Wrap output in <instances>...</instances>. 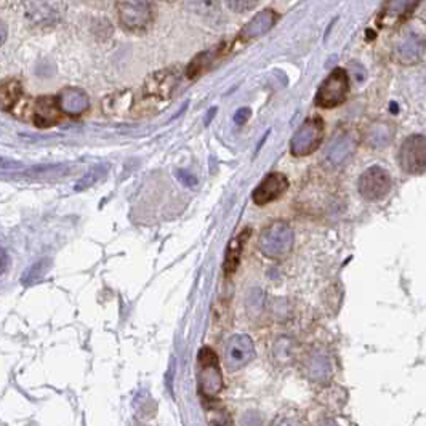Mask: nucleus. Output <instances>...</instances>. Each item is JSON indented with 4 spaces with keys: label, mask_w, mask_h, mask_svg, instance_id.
Wrapping results in <instances>:
<instances>
[{
    "label": "nucleus",
    "mask_w": 426,
    "mask_h": 426,
    "mask_svg": "<svg viewBox=\"0 0 426 426\" xmlns=\"http://www.w3.org/2000/svg\"><path fill=\"white\" fill-rule=\"evenodd\" d=\"M61 112L68 116H80L88 109V95L82 88H64L56 98Z\"/></svg>",
    "instance_id": "obj_10"
},
{
    "label": "nucleus",
    "mask_w": 426,
    "mask_h": 426,
    "mask_svg": "<svg viewBox=\"0 0 426 426\" xmlns=\"http://www.w3.org/2000/svg\"><path fill=\"white\" fill-rule=\"evenodd\" d=\"M398 164L409 175H422L426 171V137L410 135L399 147Z\"/></svg>",
    "instance_id": "obj_3"
},
{
    "label": "nucleus",
    "mask_w": 426,
    "mask_h": 426,
    "mask_svg": "<svg viewBox=\"0 0 426 426\" xmlns=\"http://www.w3.org/2000/svg\"><path fill=\"white\" fill-rule=\"evenodd\" d=\"M277 18L279 16H277L274 10H269V8L262 10L258 15L253 16L252 20L247 23L244 29H242L241 37L248 40V39H257L260 35H264L274 28Z\"/></svg>",
    "instance_id": "obj_11"
},
{
    "label": "nucleus",
    "mask_w": 426,
    "mask_h": 426,
    "mask_svg": "<svg viewBox=\"0 0 426 426\" xmlns=\"http://www.w3.org/2000/svg\"><path fill=\"white\" fill-rule=\"evenodd\" d=\"M425 47H426V42L422 37H420V35H415V34L409 35V37H407L404 42L399 45V49H398L399 60L404 64L417 63L420 58L423 56Z\"/></svg>",
    "instance_id": "obj_15"
},
{
    "label": "nucleus",
    "mask_w": 426,
    "mask_h": 426,
    "mask_svg": "<svg viewBox=\"0 0 426 426\" xmlns=\"http://www.w3.org/2000/svg\"><path fill=\"white\" fill-rule=\"evenodd\" d=\"M391 138H393L391 127L387 126V123H382V126H375L372 128L369 141L372 146L382 147V146H387L389 141H391Z\"/></svg>",
    "instance_id": "obj_22"
},
{
    "label": "nucleus",
    "mask_w": 426,
    "mask_h": 426,
    "mask_svg": "<svg viewBox=\"0 0 426 426\" xmlns=\"http://www.w3.org/2000/svg\"><path fill=\"white\" fill-rule=\"evenodd\" d=\"M176 85V74L171 71H161V73L152 74L146 82V93L154 95V97L167 98L174 92Z\"/></svg>",
    "instance_id": "obj_14"
},
{
    "label": "nucleus",
    "mask_w": 426,
    "mask_h": 426,
    "mask_svg": "<svg viewBox=\"0 0 426 426\" xmlns=\"http://www.w3.org/2000/svg\"><path fill=\"white\" fill-rule=\"evenodd\" d=\"M176 176H178V180L183 183V185L188 186V188L197 185V180L194 178V175L188 174V171H185V170H178V171H176Z\"/></svg>",
    "instance_id": "obj_28"
},
{
    "label": "nucleus",
    "mask_w": 426,
    "mask_h": 426,
    "mask_svg": "<svg viewBox=\"0 0 426 426\" xmlns=\"http://www.w3.org/2000/svg\"><path fill=\"white\" fill-rule=\"evenodd\" d=\"M106 174H108V165H106V164L95 165L93 169L88 170L87 174L82 176L79 181H77V185H75L74 189H75V191H84V189L92 188L95 183H98L99 180H102Z\"/></svg>",
    "instance_id": "obj_21"
},
{
    "label": "nucleus",
    "mask_w": 426,
    "mask_h": 426,
    "mask_svg": "<svg viewBox=\"0 0 426 426\" xmlns=\"http://www.w3.org/2000/svg\"><path fill=\"white\" fill-rule=\"evenodd\" d=\"M358 189L365 200L377 202L387 196L391 189V175L380 165H372L359 176Z\"/></svg>",
    "instance_id": "obj_5"
},
{
    "label": "nucleus",
    "mask_w": 426,
    "mask_h": 426,
    "mask_svg": "<svg viewBox=\"0 0 426 426\" xmlns=\"http://www.w3.org/2000/svg\"><path fill=\"white\" fill-rule=\"evenodd\" d=\"M191 4L194 11L202 16L218 13V0H191Z\"/></svg>",
    "instance_id": "obj_26"
},
{
    "label": "nucleus",
    "mask_w": 426,
    "mask_h": 426,
    "mask_svg": "<svg viewBox=\"0 0 426 426\" xmlns=\"http://www.w3.org/2000/svg\"><path fill=\"white\" fill-rule=\"evenodd\" d=\"M248 236H250V229H245L244 233H241L238 238L233 239V242L229 244L226 252V260H224V271H226V274H233L236 268H238L242 248H244Z\"/></svg>",
    "instance_id": "obj_17"
},
{
    "label": "nucleus",
    "mask_w": 426,
    "mask_h": 426,
    "mask_svg": "<svg viewBox=\"0 0 426 426\" xmlns=\"http://www.w3.org/2000/svg\"><path fill=\"white\" fill-rule=\"evenodd\" d=\"M324 138V122L321 117H311L305 121L301 127L295 132L290 141V151L293 156H308L315 152L322 143Z\"/></svg>",
    "instance_id": "obj_4"
},
{
    "label": "nucleus",
    "mask_w": 426,
    "mask_h": 426,
    "mask_svg": "<svg viewBox=\"0 0 426 426\" xmlns=\"http://www.w3.org/2000/svg\"><path fill=\"white\" fill-rule=\"evenodd\" d=\"M60 106L55 98H39L34 106V122L40 128H49L60 121Z\"/></svg>",
    "instance_id": "obj_12"
},
{
    "label": "nucleus",
    "mask_w": 426,
    "mask_h": 426,
    "mask_svg": "<svg viewBox=\"0 0 426 426\" xmlns=\"http://www.w3.org/2000/svg\"><path fill=\"white\" fill-rule=\"evenodd\" d=\"M250 109L248 108H242L234 114V122L238 123V126H242V123H245L248 121V117H250Z\"/></svg>",
    "instance_id": "obj_30"
},
{
    "label": "nucleus",
    "mask_w": 426,
    "mask_h": 426,
    "mask_svg": "<svg viewBox=\"0 0 426 426\" xmlns=\"http://www.w3.org/2000/svg\"><path fill=\"white\" fill-rule=\"evenodd\" d=\"M49 266H50V263L47 262V260H42V262L35 263L32 268H29L26 271V274L23 276V284H25V286H31V284H35L37 281L42 279L47 273V269H49Z\"/></svg>",
    "instance_id": "obj_24"
},
{
    "label": "nucleus",
    "mask_w": 426,
    "mask_h": 426,
    "mask_svg": "<svg viewBox=\"0 0 426 426\" xmlns=\"http://www.w3.org/2000/svg\"><path fill=\"white\" fill-rule=\"evenodd\" d=\"M321 426H339V425H336L335 422H325V423H322Z\"/></svg>",
    "instance_id": "obj_34"
},
{
    "label": "nucleus",
    "mask_w": 426,
    "mask_h": 426,
    "mask_svg": "<svg viewBox=\"0 0 426 426\" xmlns=\"http://www.w3.org/2000/svg\"><path fill=\"white\" fill-rule=\"evenodd\" d=\"M226 4L231 10L242 13V11H248L255 7L258 0H226Z\"/></svg>",
    "instance_id": "obj_27"
},
{
    "label": "nucleus",
    "mask_w": 426,
    "mask_h": 426,
    "mask_svg": "<svg viewBox=\"0 0 426 426\" xmlns=\"http://www.w3.org/2000/svg\"><path fill=\"white\" fill-rule=\"evenodd\" d=\"M21 98V84L18 80L8 79L2 84L0 88V104H2L4 111H11L18 103V99Z\"/></svg>",
    "instance_id": "obj_19"
},
{
    "label": "nucleus",
    "mask_w": 426,
    "mask_h": 426,
    "mask_svg": "<svg viewBox=\"0 0 426 426\" xmlns=\"http://www.w3.org/2000/svg\"><path fill=\"white\" fill-rule=\"evenodd\" d=\"M253 358H255V345L248 335H234L228 341L226 351H224L228 370H239L250 363Z\"/></svg>",
    "instance_id": "obj_8"
},
{
    "label": "nucleus",
    "mask_w": 426,
    "mask_h": 426,
    "mask_svg": "<svg viewBox=\"0 0 426 426\" xmlns=\"http://www.w3.org/2000/svg\"><path fill=\"white\" fill-rule=\"evenodd\" d=\"M71 167L66 164H51V165H37L26 171V176L35 180H51V178H60L69 174Z\"/></svg>",
    "instance_id": "obj_18"
},
{
    "label": "nucleus",
    "mask_w": 426,
    "mask_h": 426,
    "mask_svg": "<svg viewBox=\"0 0 426 426\" xmlns=\"http://www.w3.org/2000/svg\"><path fill=\"white\" fill-rule=\"evenodd\" d=\"M288 188V181L286 178V175L282 174H269L266 175L263 181L255 188V191L252 194L253 202L257 205H266L273 200L279 199L284 193L287 191Z\"/></svg>",
    "instance_id": "obj_9"
},
{
    "label": "nucleus",
    "mask_w": 426,
    "mask_h": 426,
    "mask_svg": "<svg viewBox=\"0 0 426 426\" xmlns=\"http://www.w3.org/2000/svg\"><path fill=\"white\" fill-rule=\"evenodd\" d=\"M217 112V108H212L209 112H207V119H205V126H209L210 123V121H212V117H213V114H215Z\"/></svg>",
    "instance_id": "obj_32"
},
{
    "label": "nucleus",
    "mask_w": 426,
    "mask_h": 426,
    "mask_svg": "<svg viewBox=\"0 0 426 426\" xmlns=\"http://www.w3.org/2000/svg\"><path fill=\"white\" fill-rule=\"evenodd\" d=\"M273 426H300V423L297 422V418L290 417V415H284L276 420V423Z\"/></svg>",
    "instance_id": "obj_31"
},
{
    "label": "nucleus",
    "mask_w": 426,
    "mask_h": 426,
    "mask_svg": "<svg viewBox=\"0 0 426 426\" xmlns=\"http://www.w3.org/2000/svg\"><path fill=\"white\" fill-rule=\"evenodd\" d=\"M334 367H332V359L329 358L327 353L324 351H315L310 354L306 363V374L311 380L324 383L329 382L332 377Z\"/></svg>",
    "instance_id": "obj_13"
},
{
    "label": "nucleus",
    "mask_w": 426,
    "mask_h": 426,
    "mask_svg": "<svg viewBox=\"0 0 426 426\" xmlns=\"http://www.w3.org/2000/svg\"><path fill=\"white\" fill-rule=\"evenodd\" d=\"M135 426H146V425H141V423H138V425H135Z\"/></svg>",
    "instance_id": "obj_36"
},
{
    "label": "nucleus",
    "mask_w": 426,
    "mask_h": 426,
    "mask_svg": "<svg viewBox=\"0 0 426 426\" xmlns=\"http://www.w3.org/2000/svg\"><path fill=\"white\" fill-rule=\"evenodd\" d=\"M121 23L130 31H143L151 25L152 8L150 0H117Z\"/></svg>",
    "instance_id": "obj_7"
},
{
    "label": "nucleus",
    "mask_w": 426,
    "mask_h": 426,
    "mask_svg": "<svg viewBox=\"0 0 426 426\" xmlns=\"http://www.w3.org/2000/svg\"><path fill=\"white\" fill-rule=\"evenodd\" d=\"M199 360V384L207 398L215 396L223 388V378L218 365V356L210 348H202L197 354Z\"/></svg>",
    "instance_id": "obj_6"
},
{
    "label": "nucleus",
    "mask_w": 426,
    "mask_h": 426,
    "mask_svg": "<svg viewBox=\"0 0 426 426\" xmlns=\"http://www.w3.org/2000/svg\"><path fill=\"white\" fill-rule=\"evenodd\" d=\"M350 93V77L341 68L334 69L327 75L316 93V104L319 108L332 109L345 102Z\"/></svg>",
    "instance_id": "obj_2"
},
{
    "label": "nucleus",
    "mask_w": 426,
    "mask_h": 426,
    "mask_svg": "<svg viewBox=\"0 0 426 426\" xmlns=\"http://www.w3.org/2000/svg\"><path fill=\"white\" fill-rule=\"evenodd\" d=\"M215 55H217L215 49L199 53V55L194 58L191 63H189V66L186 69V75L189 77V79H196V77L202 74L204 71L213 63V60H215Z\"/></svg>",
    "instance_id": "obj_20"
},
{
    "label": "nucleus",
    "mask_w": 426,
    "mask_h": 426,
    "mask_svg": "<svg viewBox=\"0 0 426 426\" xmlns=\"http://www.w3.org/2000/svg\"><path fill=\"white\" fill-rule=\"evenodd\" d=\"M5 40V26H2V42Z\"/></svg>",
    "instance_id": "obj_35"
},
{
    "label": "nucleus",
    "mask_w": 426,
    "mask_h": 426,
    "mask_svg": "<svg viewBox=\"0 0 426 426\" xmlns=\"http://www.w3.org/2000/svg\"><path fill=\"white\" fill-rule=\"evenodd\" d=\"M420 0H387V11L394 16H404L415 10Z\"/></svg>",
    "instance_id": "obj_23"
},
{
    "label": "nucleus",
    "mask_w": 426,
    "mask_h": 426,
    "mask_svg": "<svg viewBox=\"0 0 426 426\" xmlns=\"http://www.w3.org/2000/svg\"><path fill=\"white\" fill-rule=\"evenodd\" d=\"M354 150H356V141L351 137L336 138L327 150V157L334 165H340L351 156Z\"/></svg>",
    "instance_id": "obj_16"
},
{
    "label": "nucleus",
    "mask_w": 426,
    "mask_h": 426,
    "mask_svg": "<svg viewBox=\"0 0 426 426\" xmlns=\"http://www.w3.org/2000/svg\"><path fill=\"white\" fill-rule=\"evenodd\" d=\"M242 426H262V418H260L258 413L248 412L242 418Z\"/></svg>",
    "instance_id": "obj_29"
},
{
    "label": "nucleus",
    "mask_w": 426,
    "mask_h": 426,
    "mask_svg": "<svg viewBox=\"0 0 426 426\" xmlns=\"http://www.w3.org/2000/svg\"><path fill=\"white\" fill-rule=\"evenodd\" d=\"M5 263H7V253L2 250V271H5Z\"/></svg>",
    "instance_id": "obj_33"
},
{
    "label": "nucleus",
    "mask_w": 426,
    "mask_h": 426,
    "mask_svg": "<svg viewBox=\"0 0 426 426\" xmlns=\"http://www.w3.org/2000/svg\"><path fill=\"white\" fill-rule=\"evenodd\" d=\"M29 13L34 15V20L37 23L50 21L53 10L49 5H44V0H32V7H29Z\"/></svg>",
    "instance_id": "obj_25"
},
{
    "label": "nucleus",
    "mask_w": 426,
    "mask_h": 426,
    "mask_svg": "<svg viewBox=\"0 0 426 426\" xmlns=\"http://www.w3.org/2000/svg\"><path fill=\"white\" fill-rule=\"evenodd\" d=\"M258 247L264 257L279 260L287 257L293 247V231L284 221L266 226L258 239Z\"/></svg>",
    "instance_id": "obj_1"
}]
</instances>
